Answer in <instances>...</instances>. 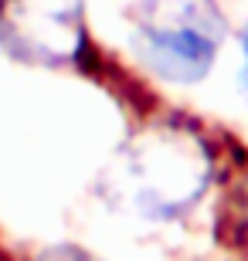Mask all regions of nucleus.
<instances>
[{
  "instance_id": "nucleus-1",
  "label": "nucleus",
  "mask_w": 248,
  "mask_h": 261,
  "mask_svg": "<svg viewBox=\"0 0 248 261\" xmlns=\"http://www.w3.org/2000/svg\"><path fill=\"white\" fill-rule=\"evenodd\" d=\"M211 173V146L194 126L150 122L116 149L99 187L116 211L150 224H170L200 203Z\"/></svg>"
},
{
  "instance_id": "nucleus-2",
  "label": "nucleus",
  "mask_w": 248,
  "mask_h": 261,
  "mask_svg": "<svg viewBox=\"0 0 248 261\" xmlns=\"http://www.w3.org/2000/svg\"><path fill=\"white\" fill-rule=\"evenodd\" d=\"M228 38L218 0H136L133 48L150 71L173 85H194L211 71Z\"/></svg>"
},
{
  "instance_id": "nucleus-3",
  "label": "nucleus",
  "mask_w": 248,
  "mask_h": 261,
  "mask_svg": "<svg viewBox=\"0 0 248 261\" xmlns=\"http://www.w3.org/2000/svg\"><path fill=\"white\" fill-rule=\"evenodd\" d=\"M0 48L38 68L82 58L85 0H0Z\"/></svg>"
},
{
  "instance_id": "nucleus-4",
  "label": "nucleus",
  "mask_w": 248,
  "mask_h": 261,
  "mask_svg": "<svg viewBox=\"0 0 248 261\" xmlns=\"http://www.w3.org/2000/svg\"><path fill=\"white\" fill-rule=\"evenodd\" d=\"M34 261H99V258H92L88 251H82V248H75V244H58V248L38 251Z\"/></svg>"
},
{
  "instance_id": "nucleus-5",
  "label": "nucleus",
  "mask_w": 248,
  "mask_h": 261,
  "mask_svg": "<svg viewBox=\"0 0 248 261\" xmlns=\"http://www.w3.org/2000/svg\"><path fill=\"white\" fill-rule=\"evenodd\" d=\"M238 44H241V55H245V68H241V71H248V20H245V28H241Z\"/></svg>"
},
{
  "instance_id": "nucleus-6",
  "label": "nucleus",
  "mask_w": 248,
  "mask_h": 261,
  "mask_svg": "<svg viewBox=\"0 0 248 261\" xmlns=\"http://www.w3.org/2000/svg\"><path fill=\"white\" fill-rule=\"evenodd\" d=\"M238 85H241V98H245V106H248V71L238 75Z\"/></svg>"
}]
</instances>
